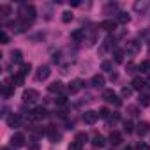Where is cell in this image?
I'll return each instance as SVG.
<instances>
[{"label":"cell","mask_w":150,"mask_h":150,"mask_svg":"<svg viewBox=\"0 0 150 150\" xmlns=\"http://www.w3.org/2000/svg\"><path fill=\"white\" fill-rule=\"evenodd\" d=\"M87 139H88V136H87V132H78V134H76V141H80L81 145H83V143H85Z\"/></svg>","instance_id":"33"},{"label":"cell","mask_w":150,"mask_h":150,"mask_svg":"<svg viewBox=\"0 0 150 150\" xmlns=\"http://www.w3.org/2000/svg\"><path fill=\"white\" fill-rule=\"evenodd\" d=\"M103 99L108 101V103H111V104H115V106H120V104H122V101L118 99V96H117L113 90H110V88L103 92Z\"/></svg>","instance_id":"3"},{"label":"cell","mask_w":150,"mask_h":150,"mask_svg":"<svg viewBox=\"0 0 150 150\" xmlns=\"http://www.w3.org/2000/svg\"><path fill=\"white\" fill-rule=\"evenodd\" d=\"M50 74H51L50 67H48V65H41V67L35 71V80H37V81H44V80L50 78Z\"/></svg>","instance_id":"5"},{"label":"cell","mask_w":150,"mask_h":150,"mask_svg":"<svg viewBox=\"0 0 150 150\" xmlns=\"http://www.w3.org/2000/svg\"><path fill=\"white\" fill-rule=\"evenodd\" d=\"M129 111H131V115H134V117L138 115V110H136L134 106H129Z\"/></svg>","instance_id":"43"},{"label":"cell","mask_w":150,"mask_h":150,"mask_svg":"<svg viewBox=\"0 0 150 150\" xmlns=\"http://www.w3.org/2000/svg\"><path fill=\"white\" fill-rule=\"evenodd\" d=\"M148 55H150V42H148Z\"/></svg>","instance_id":"47"},{"label":"cell","mask_w":150,"mask_h":150,"mask_svg":"<svg viewBox=\"0 0 150 150\" xmlns=\"http://www.w3.org/2000/svg\"><path fill=\"white\" fill-rule=\"evenodd\" d=\"M99 28H103V30H106V32H115V28H117V23L115 21H111V20H106V21H103L101 25H99Z\"/></svg>","instance_id":"19"},{"label":"cell","mask_w":150,"mask_h":150,"mask_svg":"<svg viewBox=\"0 0 150 150\" xmlns=\"http://www.w3.org/2000/svg\"><path fill=\"white\" fill-rule=\"evenodd\" d=\"M76 42H81L83 39H85V30H76V32H72V35H71Z\"/></svg>","instance_id":"24"},{"label":"cell","mask_w":150,"mask_h":150,"mask_svg":"<svg viewBox=\"0 0 150 150\" xmlns=\"http://www.w3.org/2000/svg\"><path fill=\"white\" fill-rule=\"evenodd\" d=\"M117 9H118V6H117L115 2H110V4L104 6V14H111V13H115Z\"/></svg>","instance_id":"25"},{"label":"cell","mask_w":150,"mask_h":150,"mask_svg":"<svg viewBox=\"0 0 150 150\" xmlns=\"http://www.w3.org/2000/svg\"><path fill=\"white\" fill-rule=\"evenodd\" d=\"M99 117H103V118H108V117H110V111H108L106 108H103V110L99 111Z\"/></svg>","instance_id":"41"},{"label":"cell","mask_w":150,"mask_h":150,"mask_svg":"<svg viewBox=\"0 0 150 150\" xmlns=\"http://www.w3.org/2000/svg\"><path fill=\"white\" fill-rule=\"evenodd\" d=\"M37 99H39V92H37V90L28 88V90H25V92H23V103L32 104V103H35Z\"/></svg>","instance_id":"4"},{"label":"cell","mask_w":150,"mask_h":150,"mask_svg":"<svg viewBox=\"0 0 150 150\" xmlns=\"http://www.w3.org/2000/svg\"><path fill=\"white\" fill-rule=\"evenodd\" d=\"M138 69H139L141 72H148V74H150V60H143V62L138 65Z\"/></svg>","instance_id":"28"},{"label":"cell","mask_w":150,"mask_h":150,"mask_svg":"<svg viewBox=\"0 0 150 150\" xmlns=\"http://www.w3.org/2000/svg\"><path fill=\"white\" fill-rule=\"evenodd\" d=\"M30 117H32V120H42V118L48 117V110L42 108V106H37L30 111Z\"/></svg>","instance_id":"6"},{"label":"cell","mask_w":150,"mask_h":150,"mask_svg":"<svg viewBox=\"0 0 150 150\" xmlns=\"http://www.w3.org/2000/svg\"><path fill=\"white\" fill-rule=\"evenodd\" d=\"M103 71H111V62H103Z\"/></svg>","instance_id":"42"},{"label":"cell","mask_w":150,"mask_h":150,"mask_svg":"<svg viewBox=\"0 0 150 150\" xmlns=\"http://www.w3.org/2000/svg\"><path fill=\"white\" fill-rule=\"evenodd\" d=\"M13 94H14V85L4 83V85H2V96H4L6 99H9V97H11Z\"/></svg>","instance_id":"20"},{"label":"cell","mask_w":150,"mask_h":150,"mask_svg":"<svg viewBox=\"0 0 150 150\" xmlns=\"http://www.w3.org/2000/svg\"><path fill=\"white\" fill-rule=\"evenodd\" d=\"M145 85H146V87H148V88H150V74H148V78H146V80H145Z\"/></svg>","instance_id":"44"},{"label":"cell","mask_w":150,"mask_h":150,"mask_svg":"<svg viewBox=\"0 0 150 150\" xmlns=\"http://www.w3.org/2000/svg\"><path fill=\"white\" fill-rule=\"evenodd\" d=\"M0 13H2V16H7L11 13V7L9 6H0Z\"/></svg>","instance_id":"35"},{"label":"cell","mask_w":150,"mask_h":150,"mask_svg":"<svg viewBox=\"0 0 150 150\" xmlns=\"http://www.w3.org/2000/svg\"><path fill=\"white\" fill-rule=\"evenodd\" d=\"M148 7H150V0H136L134 6H132V9L136 13H145Z\"/></svg>","instance_id":"8"},{"label":"cell","mask_w":150,"mask_h":150,"mask_svg":"<svg viewBox=\"0 0 150 150\" xmlns=\"http://www.w3.org/2000/svg\"><path fill=\"white\" fill-rule=\"evenodd\" d=\"M48 90H50L51 94H58V92L64 90V83H62V81H55V83H51V85L48 87Z\"/></svg>","instance_id":"21"},{"label":"cell","mask_w":150,"mask_h":150,"mask_svg":"<svg viewBox=\"0 0 150 150\" xmlns=\"http://www.w3.org/2000/svg\"><path fill=\"white\" fill-rule=\"evenodd\" d=\"M120 94H122V97H131V94H132V88H129V87H124L122 90H120Z\"/></svg>","instance_id":"34"},{"label":"cell","mask_w":150,"mask_h":150,"mask_svg":"<svg viewBox=\"0 0 150 150\" xmlns=\"http://www.w3.org/2000/svg\"><path fill=\"white\" fill-rule=\"evenodd\" d=\"M69 150H83V145L80 143V141H71V145H69Z\"/></svg>","instance_id":"29"},{"label":"cell","mask_w":150,"mask_h":150,"mask_svg":"<svg viewBox=\"0 0 150 150\" xmlns=\"http://www.w3.org/2000/svg\"><path fill=\"white\" fill-rule=\"evenodd\" d=\"M46 136L50 138V141L51 143H60V139H62V134H60V131L57 129V125H48L46 127Z\"/></svg>","instance_id":"2"},{"label":"cell","mask_w":150,"mask_h":150,"mask_svg":"<svg viewBox=\"0 0 150 150\" xmlns=\"http://www.w3.org/2000/svg\"><path fill=\"white\" fill-rule=\"evenodd\" d=\"M97 118H99V113H97V111L88 110V111H85V113H83V122H85V124H88V125L96 124V122H97Z\"/></svg>","instance_id":"7"},{"label":"cell","mask_w":150,"mask_h":150,"mask_svg":"<svg viewBox=\"0 0 150 150\" xmlns=\"http://www.w3.org/2000/svg\"><path fill=\"white\" fill-rule=\"evenodd\" d=\"M35 16H37V11L32 4H21V7H20V20L21 21L30 25L35 20Z\"/></svg>","instance_id":"1"},{"label":"cell","mask_w":150,"mask_h":150,"mask_svg":"<svg viewBox=\"0 0 150 150\" xmlns=\"http://www.w3.org/2000/svg\"><path fill=\"white\" fill-rule=\"evenodd\" d=\"M115 122H118V113H113L108 117V124H115Z\"/></svg>","instance_id":"36"},{"label":"cell","mask_w":150,"mask_h":150,"mask_svg":"<svg viewBox=\"0 0 150 150\" xmlns=\"http://www.w3.org/2000/svg\"><path fill=\"white\" fill-rule=\"evenodd\" d=\"M2 150H9V148H2Z\"/></svg>","instance_id":"48"},{"label":"cell","mask_w":150,"mask_h":150,"mask_svg":"<svg viewBox=\"0 0 150 150\" xmlns=\"http://www.w3.org/2000/svg\"><path fill=\"white\" fill-rule=\"evenodd\" d=\"M71 6H72V7H78V6H80V2H78V0H74V2H71Z\"/></svg>","instance_id":"45"},{"label":"cell","mask_w":150,"mask_h":150,"mask_svg":"<svg viewBox=\"0 0 150 150\" xmlns=\"http://www.w3.org/2000/svg\"><path fill=\"white\" fill-rule=\"evenodd\" d=\"M136 150H150V146H148L145 141H139V143H138V146H136Z\"/></svg>","instance_id":"37"},{"label":"cell","mask_w":150,"mask_h":150,"mask_svg":"<svg viewBox=\"0 0 150 150\" xmlns=\"http://www.w3.org/2000/svg\"><path fill=\"white\" fill-rule=\"evenodd\" d=\"M23 80H25V76L21 72H16L14 76H13V85L14 87H20V85H23Z\"/></svg>","instance_id":"23"},{"label":"cell","mask_w":150,"mask_h":150,"mask_svg":"<svg viewBox=\"0 0 150 150\" xmlns=\"http://www.w3.org/2000/svg\"><path fill=\"white\" fill-rule=\"evenodd\" d=\"M104 83H106V80H104V76H101V74H96V76L92 78V81H90V85L96 87V88H103Z\"/></svg>","instance_id":"15"},{"label":"cell","mask_w":150,"mask_h":150,"mask_svg":"<svg viewBox=\"0 0 150 150\" xmlns=\"http://www.w3.org/2000/svg\"><path fill=\"white\" fill-rule=\"evenodd\" d=\"M25 145V136L21 134V132H16V134H13V138H11V146H14V148H20V146H23Z\"/></svg>","instance_id":"9"},{"label":"cell","mask_w":150,"mask_h":150,"mask_svg":"<svg viewBox=\"0 0 150 150\" xmlns=\"http://www.w3.org/2000/svg\"><path fill=\"white\" fill-rule=\"evenodd\" d=\"M136 132L143 138V136H146L148 132H150V124L148 122H139L138 125H136Z\"/></svg>","instance_id":"13"},{"label":"cell","mask_w":150,"mask_h":150,"mask_svg":"<svg viewBox=\"0 0 150 150\" xmlns=\"http://www.w3.org/2000/svg\"><path fill=\"white\" fill-rule=\"evenodd\" d=\"M124 150H132V148H131V146H125V148H124Z\"/></svg>","instance_id":"46"},{"label":"cell","mask_w":150,"mask_h":150,"mask_svg":"<svg viewBox=\"0 0 150 150\" xmlns=\"http://www.w3.org/2000/svg\"><path fill=\"white\" fill-rule=\"evenodd\" d=\"M81 88H83V81H81V80H72V81L69 83V87H67L69 94H78Z\"/></svg>","instance_id":"10"},{"label":"cell","mask_w":150,"mask_h":150,"mask_svg":"<svg viewBox=\"0 0 150 150\" xmlns=\"http://www.w3.org/2000/svg\"><path fill=\"white\" fill-rule=\"evenodd\" d=\"M134 131V125H132V122H124V132H127V134H131Z\"/></svg>","instance_id":"32"},{"label":"cell","mask_w":150,"mask_h":150,"mask_svg":"<svg viewBox=\"0 0 150 150\" xmlns=\"http://www.w3.org/2000/svg\"><path fill=\"white\" fill-rule=\"evenodd\" d=\"M124 139H122V134L118 132V131H111V134H110V143L113 145V146H117V145H120Z\"/></svg>","instance_id":"17"},{"label":"cell","mask_w":150,"mask_h":150,"mask_svg":"<svg viewBox=\"0 0 150 150\" xmlns=\"http://www.w3.org/2000/svg\"><path fill=\"white\" fill-rule=\"evenodd\" d=\"M139 104L141 106H150V94H139Z\"/></svg>","instance_id":"26"},{"label":"cell","mask_w":150,"mask_h":150,"mask_svg":"<svg viewBox=\"0 0 150 150\" xmlns=\"http://www.w3.org/2000/svg\"><path fill=\"white\" fill-rule=\"evenodd\" d=\"M92 145H94L96 148H104V146H106V139H104V136L99 134V132H96V134L92 136Z\"/></svg>","instance_id":"11"},{"label":"cell","mask_w":150,"mask_h":150,"mask_svg":"<svg viewBox=\"0 0 150 150\" xmlns=\"http://www.w3.org/2000/svg\"><path fill=\"white\" fill-rule=\"evenodd\" d=\"M117 21H118L120 25H127V23L131 21V16H129L127 13H124V11H118V13H117Z\"/></svg>","instance_id":"18"},{"label":"cell","mask_w":150,"mask_h":150,"mask_svg":"<svg viewBox=\"0 0 150 150\" xmlns=\"http://www.w3.org/2000/svg\"><path fill=\"white\" fill-rule=\"evenodd\" d=\"M143 87H146V85H145V80H141L139 76L132 78V81H131V88H132V90H138V92H141V90H143Z\"/></svg>","instance_id":"14"},{"label":"cell","mask_w":150,"mask_h":150,"mask_svg":"<svg viewBox=\"0 0 150 150\" xmlns=\"http://www.w3.org/2000/svg\"><path fill=\"white\" fill-rule=\"evenodd\" d=\"M136 69H138V67H136L132 62H129V64H127V72H131V74H132V72H136Z\"/></svg>","instance_id":"38"},{"label":"cell","mask_w":150,"mask_h":150,"mask_svg":"<svg viewBox=\"0 0 150 150\" xmlns=\"http://www.w3.org/2000/svg\"><path fill=\"white\" fill-rule=\"evenodd\" d=\"M30 69H32V65H30V62H28V64H21V69H20V72L23 74V76H27V74L30 72Z\"/></svg>","instance_id":"30"},{"label":"cell","mask_w":150,"mask_h":150,"mask_svg":"<svg viewBox=\"0 0 150 150\" xmlns=\"http://www.w3.org/2000/svg\"><path fill=\"white\" fill-rule=\"evenodd\" d=\"M65 103H67V97H65V96H60V97L57 99V104H58V106H64Z\"/></svg>","instance_id":"39"},{"label":"cell","mask_w":150,"mask_h":150,"mask_svg":"<svg viewBox=\"0 0 150 150\" xmlns=\"http://www.w3.org/2000/svg\"><path fill=\"white\" fill-rule=\"evenodd\" d=\"M21 58H23V53H21L20 50H13V51H11V62L20 64V62H21Z\"/></svg>","instance_id":"22"},{"label":"cell","mask_w":150,"mask_h":150,"mask_svg":"<svg viewBox=\"0 0 150 150\" xmlns=\"http://www.w3.org/2000/svg\"><path fill=\"white\" fill-rule=\"evenodd\" d=\"M125 51L131 53V55H136L139 51V42L138 41H127L125 42Z\"/></svg>","instance_id":"12"},{"label":"cell","mask_w":150,"mask_h":150,"mask_svg":"<svg viewBox=\"0 0 150 150\" xmlns=\"http://www.w3.org/2000/svg\"><path fill=\"white\" fill-rule=\"evenodd\" d=\"M113 57H115V62L117 64H122L124 62V50H115L113 51Z\"/></svg>","instance_id":"27"},{"label":"cell","mask_w":150,"mask_h":150,"mask_svg":"<svg viewBox=\"0 0 150 150\" xmlns=\"http://www.w3.org/2000/svg\"><path fill=\"white\" fill-rule=\"evenodd\" d=\"M62 21H64V23H69V21H72V13H71V11H65V13H62Z\"/></svg>","instance_id":"31"},{"label":"cell","mask_w":150,"mask_h":150,"mask_svg":"<svg viewBox=\"0 0 150 150\" xmlns=\"http://www.w3.org/2000/svg\"><path fill=\"white\" fill-rule=\"evenodd\" d=\"M7 124H9V127H18L21 124V117L18 113H13V115L7 117Z\"/></svg>","instance_id":"16"},{"label":"cell","mask_w":150,"mask_h":150,"mask_svg":"<svg viewBox=\"0 0 150 150\" xmlns=\"http://www.w3.org/2000/svg\"><path fill=\"white\" fill-rule=\"evenodd\" d=\"M7 42H9V35L6 30H2V44H7Z\"/></svg>","instance_id":"40"}]
</instances>
